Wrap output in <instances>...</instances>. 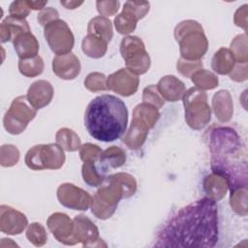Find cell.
Segmentation results:
<instances>
[{
    "mask_svg": "<svg viewBox=\"0 0 248 248\" xmlns=\"http://www.w3.org/2000/svg\"><path fill=\"white\" fill-rule=\"evenodd\" d=\"M14 46L20 60L37 56L39 44L36 38L30 32H25L18 35L14 40Z\"/></svg>",
    "mask_w": 248,
    "mask_h": 248,
    "instance_id": "obj_10",
    "label": "cell"
},
{
    "mask_svg": "<svg viewBox=\"0 0 248 248\" xmlns=\"http://www.w3.org/2000/svg\"><path fill=\"white\" fill-rule=\"evenodd\" d=\"M86 87L92 91H97V90H105L107 89V86H105L106 83V77L103 74H90L86 80L84 81Z\"/></svg>",
    "mask_w": 248,
    "mask_h": 248,
    "instance_id": "obj_15",
    "label": "cell"
},
{
    "mask_svg": "<svg viewBox=\"0 0 248 248\" xmlns=\"http://www.w3.org/2000/svg\"><path fill=\"white\" fill-rule=\"evenodd\" d=\"M25 101L26 97L24 96L15 99L4 116V127L13 135H17L24 131L28 122L36 115V109L29 108Z\"/></svg>",
    "mask_w": 248,
    "mask_h": 248,
    "instance_id": "obj_6",
    "label": "cell"
},
{
    "mask_svg": "<svg viewBox=\"0 0 248 248\" xmlns=\"http://www.w3.org/2000/svg\"><path fill=\"white\" fill-rule=\"evenodd\" d=\"M45 37L56 55L69 53L74 46V36L67 23L61 19H54L45 26Z\"/></svg>",
    "mask_w": 248,
    "mask_h": 248,
    "instance_id": "obj_5",
    "label": "cell"
},
{
    "mask_svg": "<svg viewBox=\"0 0 248 248\" xmlns=\"http://www.w3.org/2000/svg\"><path fill=\"white\" fill-rule=\"evenodd\" d=\"M30 32V27L25 18L9 16L1 23V41L2 43L15 40L18 35Z\"/></svg>",
    "mask_w": 248,
    "mask_h": 248,
    "instance_id": "obj_9",
    "label": "cell"
},
{
    "mask_svg": "<svg viewBox=\"0 0 248 248\" xmlns=\"http://www.w3.org/2000/svg\"><path fill=\"white\" fill-rule=\"evenodd\" d=\"M29 9H32V10H42L44 9L45 5L47 3L46 1L45 2H29V1H26Z\"/></svg>",
    "mask_w": 248,
    "mask_h": 248,
    "instance_id": "obj_19",
    "label": "cell"
},
{
    "mask_svg": "<svg viewBox=\"0 0 248 248\" xmlns=\"http://www.w3.org/2000/svg\"><path fill=\"white\" fill-rule=\"evenodd\" d=\"M120 51L131 72L144 74L148 70L150 59L144 49L143 43L138 37L124 38L121 42Z\"/></svg>",
    "mask_w": 248,
    "mask_h": 248,
    "instance_id": "obj_4",
    "label": "cell"
},
{
    "mask_svg": "<svg viewBox=\"0 0 248 248\" xmlns=\"http://www.w3.org/2000/svg\"><path fill=\"white\" fill-rule=\"evenodd\" d=\"M88 33L94 35L106 43L109 42L112 37L111 22L104 16H97L90 20L88 25Z\"/></svg>",
    "mask_w": 248,
    "mask_h": 248,
    "instance_id": "obj_11",
    "label": "cell"
},
{
    "mask_svg": "<svg viewBox=\"0 0 248 248\" xmlns=\"http://www.w3.org/2000/svg\"><path fill=\"white\" fill-rule=\"evenodd\" d=\"M52 96L53 89L51 84L46 80H39L30 86L26 98L33 108L38 109L48 105Z\"/></svg>",
    "mask_w": 248,
    "mask_h": 248,
    "instance_id": "obj_8",
    "label": "cell"
},
{
    "mask_svg": "<svg viewBox=\"0 0 248 248\" xmlns=\"http://www.w3.org/2000/svg\"><path fill=\"white\" fill-rule=\"evenodd\" d=\"M218 241V210L203 198L181 208L159 232L156 247H213Z\"/></svg>",
    "mask_w": 248,
    "mask_h": 248,
    "instance_id": "obj_1",
    "label": "cell"
},
{
    "mask_svg": "<svg viewBox=\"0 0 248 248\" xmlns=\"http://www.w3.org/2000/svg\"><path fill=\"white\" fill-rule=\"evenodd\" d=\"M123 10L132 14L137 19L142 18L149 10L148 2H131L127 1L124 4Z\"/></svg>",
    "mask_w": 248,
    "mask_h": 248,
    "instance_id": "obj_13",
    "label": "cell"
},
{
    "mask_svg": "<svg viewBox=\"0 0 248 248\" xmlns=\"http://www.w3.org/2000/svg\"><path fill=\"white\" fill-rule=\"evenodd\" d=\"M10 16L25 18L29 14V7L26 1H15L10 6Z\"/></svg>",
    "mask_w": 248,
    "mask_h": 248,
    "instance_id": "obj_17",
    "label": "cell"
},
{
    "mask_svg": "<svg viewBox=\"0 0 248 248\" xmlns=\"http://www.w3.org/2000/svg\"><path fill=\"white\" fill-rule=\"evenodd\" d=\"M58 16L59 15L56 10H53L52 8H46L38 15V21L42 25H46L48 22L54 19H58Z\"/></svg>",
    "mask_w": 248,
    "mask_h": 248,
    "instance_id": "obj_18",
    "label": "cell"
},
{
    "mask_svg": "<svg viewBox=\"0 0 248 248\" xmlns=\"http://www.w3.org/2000/svg\"><path fill=\"white\" fill-rule=\"evenodd\" d=\"M65 161V155L57 144L36 145L25 157V163L32 170L59 169Z\"/></svg>",
    "mask_w": 248,
    "mask_h": 248,
    "instance_id": "obj_3",
    "label": "cell"
},
{
    "mask_svg": "<svg viewBox=\"0 0 248 248\" xmlns=\"http://www.w3.org/2000/svg\"><path fill=\"white\" fill-rule=\"evenodd\" d=\"M85 164L82 167V175L84 181L93 186H97L101 181L102 177L98 174L96 169L94 168L93 162H84Z\"/></svg>",
    "mask_w": 248,
    "mask_h": 248,
    "instance_id": "obj_14",
    "label": "cell"
},
{
    "mask_svg": "<svg viewBox=\"0 0 248 248\" xmlns=\"http://www.w3.org/2000/svg\"><path fill=\"white\" fill-rule=\"evenodd\" d=\"M82 3L83 2H62L61 1V5L65 6L66 9H76L77 7L81 5Z\"/></svg>",
    "mask_w": 248,
    "mask_h": 248,
    "instance_id": "obj_20",
    "label": "cell"
},
{
    "mask_svg": "<svg viewBox=\"0 0 248 248\" xmlns=\"http://www.w3.org/2000/svg\"><path fill=\"white\" fill-rule=\"evenodd\" d=\"M53 72L64 79L75 78L80 71V64L78 59L73 53H66L57 55L53 59Z\"/></svg>",
    "mask_w": 248,
    "mask_h": 248,
    "instance_id": "obj_7",
    "label": "cell"
},
{
    "mask_svg": "<svg viewBox=\"0 0 248 248\" xmlns=\"http://www.w3.org/2000/svg\"><path fill=\"white\" fill-rule=\"evenodd\" d=\"M127 123V107L121 99L113 95L97 96L85 109V128L93 139L100 141L110 142L121 138Z\"/></svg>",
    "mask_w": 248,
    "mask_h": 248,
    "instance_id": "obj_2",
    "label": "cell"
},
{
    "mask_svg": "<svg viewBox=\"0 0 248 248\" xmlns=\"http://www.w3.org/2000/svg\"><path fill=\"white\" fill-rule=\"evenodd\" d=\"M19 72L26 77H35L42 74L44 69L43 59L40 56H35L29 59H21L18 63Z\"/></svg>",
    "mask_w": 248,
    "mask_h": 248,
    "instance_id": "obj_12",
    "label": "cell"
},
{
    "mask_svg": "<svg viewBox=\"0 0 248 248\" xmlns=\"http://www.w3.org/2000/svg\"><path fill=\"white\" fill-rule=\"evenodd\" d=\"M98 155H101V150L97 145L86 143L81 147L80 158L84 162H95Z\"/></svg>",
    "mask_w": 248,
    "mask_h": 248,
    "instance_id": "obj_16",
    "label": "cell"
}]
</instances>
